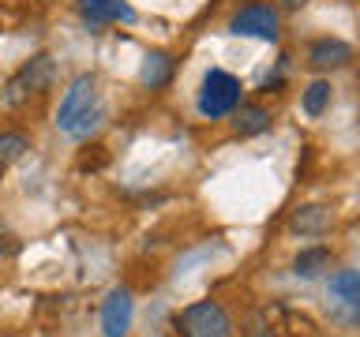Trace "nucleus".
<instances>
[{"mask_svg": "<svg viewBox=\"0 0 360 337\" xmlns=\"http://www.w3.org/2000/svg\"><path fill=\"white\" fill-rule=\"evenodd\" d=\"M101 120H105V105H101V98H98V79L79 75L60 98L56 128H60L68 139H90V135L101 128Z\"/></svg>", "mask_w": 360, "mask_h": 337, "instance_id": "1", "label": "nucleus"}, {"mask_svg": "<svg viewBox=\"0 0 360 337\" xmlns=\"http://www.w3.org/2000/svg\"><path fill=\"white\" fill-rule=\"evenodd\" d=\"M236 105H240V83H236V75L221 72V67H210L199 86V112L207 120H221Z\"/></svg>", "mask_w": 360, "mask_h": 337, "instance_id": "2", "label": "nucleus"}, {"mask_svg": "<svg viewBox=\"0 0 360 337\" xmlns=\"http://www.w3.org/2000/svg\"><path fill=\"white\" fill-rule=\"evenodd\" d=\"M180 337H233V322L225 315L221 303L214 300H199V303H188L180 311Z\"/></svg>", "mask_w": 360, "mask_h": 337, "instance_id": "3", "label": "nucleus"}, {"mask_svg": "<svg viewBox=\"0 0 360 337\" xmlns=\"http://www.w3.org/2000/svg\"><path fill=\"white\" fill-rule=\"evenodd\" d=\"M53 79H56V64H53V56L49 53H38V56H30L27 64H22V72L8 83V105H19V101H27L30 94H45V90L53 86Z\"/></svg>", "mask_w": 360, "mask_h": 337, "instance_id": "4", "label": "nucleus"}, {"mask_svg": "<svg viewBox=\"0 0 360 337\" xmlns=\"http://www.w3.org/2000/svg\"><path fill=\"white\" fill-rule=\"evenodd\" d=\"M326 308L342 322H360V270H338L326 281Z\"/></svg>", "mask_w": 360, "mask_h": 337, "instance_id": "5", "label": "nucleus"}, {"mask_svg": "<svg viewBox=\"0 0 360 337\" xmlns=\"http://www.w3.org/2000/svg\"><path fill=\"white\" fill-rule=\"evenodd\" d=\"M229 30L240 38H259V41H278L281 34V15L270 4H248L229 19Z\"/></svg>", "mask_w": 360, "mask_h": 337, "instance_id": "6", "label": "nucleus"}, {"mask_svg": "<svg viewBox=\"0 0 360 337\" xmlns=\"http://www.w3.org/2000/svg\"><path fill=\"white\" fill-rule=\"evenodd\" d=\"M135 319V300L128 289H112L101 303V333L105 337H128Z\"/></svg>", "mask_w": 360, "mask_h": 337, "instance_id": "7", "label": "nucleus"}, {"mask_svg": "<svg viewBox=\"0 0 360 337\" xmlns=\"http://www.w3.org/2000/svg\"><path fill=\"white\" fill-rule=\"evenodd\" d=\"M79 15L90 27H109V22H135V8L128 0H75Z\"/></svg>", "mask_w": 360, "mask_h": 337, "instance_id": "8", "label": "nucleus"}, {"mask_svg": "<svg viewBox=\"0 0 360 337\" xmlns=\"http://www.w3.org/2000/svg\"><path fill=\"white\" fill-rule=\"evenodd\" d=\"M349 60H353V49H349L342 38H319V41H311V49H308V64L315 72H338V67H345Z\"/></svg>", "mask_w": 360, "mask_h": 337, "instance_id": "9", "label": "nucleus"}, {"mask_svg": "<svg viewBox=\"0 0 360 337\" xmlns=\"http://www.w3.org/2000/svg\"><path fill=\"white\" fill-rule=\"evenodd\" d=\"M173 72H176V60H173V56L162 53V49H154V53H146V56H143L139 83H143L146 90H162V86H169Z\"/></svg>", "mask_w": 360, "mask_h": 337, "instance_id": "10", "label": "nucleus"}, {"mask_svg": "<svg viewBox=\"0 0 360 337\" xmlns=\"http://www.w3.org/2000/svg\"><path fill=\"white\" fill-rule=\"evenodd\" d=\"M233 131L240 135V139H252V135H263V131H270V112L263 109V105H236L233 112Z\"/></svg>", "mask_w": 360, "mask_h": 337, "instance_id": "11", "label": "nucleus"}, {"mask_svg": "<svg viewBox=\"0 0 360 337\" xmlns=\"http://www.w3.org/2000/svg\"><path fill=\"white\" fill-rule=\"evenodd\" d=\"M289 229L300 232V236H319V232L330 229V210L319 206V202H311V206H300V210L289 218Z\"/></svg>", "mask_w": 360, "mask_h": 337, "instance_id": "12", "label": "nucleus"}, {"mask_svg": "<svg viewBox=\"0 0 360 337\" xmlns=\"http://www.w3.org/2000/svg\"><path fill=\"white\" fill-rule=\"evenodd\" d=\"M323 270H330V251H326V247H304L297 255V263H292V274L304 277V281L319 277Z\"/></svg>", "mask_w": 360, "mask_h": 337, "instance_id": "13", "label": "nucleus"}, {"mask_svg": "<svg viewBox=\"0 0 360 337\" xmlns=\"http://www.w3.org/2000/svg\"><path fill=\"white\" fill-rule=\"evenodd\" d=\"M27 150H30V139H27V135H19V131H4V135H0V168L15 165Z\"/></svg>", "mask_w": 360, "mask_h": 337, "instance_id": "14", "label": "nucleus"}, {"mask_svg": "<svg viewBox=\"0 0 360 337\" xmlns=\"http://www.w3.org/2000/svg\"><path fill=\"white\" fill-rule=\"evenodd\" d=\"M326 105H330V83H326V79H315V83H308V90H304V112H308V117H323Z\"/></svg>", "mask_w": 360, "mask_h": 337, "instance_id": "15", "label": "nucleus"}, {"mask_svg": "<svg viewBox=\"0 0 360 337\" xmlns=\"http://www.w3.org/2000/svg\"><path fill=\"white\" fill-rule=\"evenodd\" d=\"M15 251H19V240L4 229V225H0V258H4V255H15Z\"/></svg>", "mask_w": 360, "mask_h": 337, "instance_id": "16", "label": "nucleus"}, {"mask_svg": "<svg viewBox=\"0 0 360 337\" xmlns=\"http://www.w3.org/2000/svg\"><path fill=\"white\" fill-rule=\"evenodd\" d=\"M281 4H285V8H304L308 0H281Z\"/></svg>", "mask_w": 360, "mask_h": 337, "instance_id": "17", "label": "nucleus"}]
</instances>
